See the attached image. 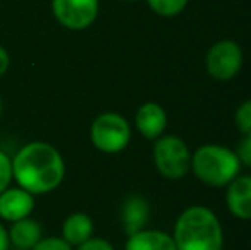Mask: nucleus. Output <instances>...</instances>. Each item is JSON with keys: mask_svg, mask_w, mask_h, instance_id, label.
Masks as SVG:
<instances>
[{"mask_svg": "<svg viewBox=\"0 0 251 250\" xmlns=\"http://www.w3.org/2000/svg\"><path fill=\"white\" fill-rule=\"evenodd\" d=\"M93 220L84 213H75L67 218L63 223V240L69 242L70 245H80L87 238L93 237Z\"/></svg>", "mask_w": 251, "mask_h": 250, "instance_id": "obj_14", "label": "nucleus"}, {"mask_svg": "<svg viewBox=\"0 0 251 250\" xmlns=\"http://www.w3.org/2000/svg\"><path fill=\"white\" fill-rule=\"evenodd\" d=\"M65 165L60 153L47 142H29L12 161V177L29 194H47L63 180Z\"/></svg>", "mask_w": 251, "mask_h": 250, "instance_id": "obj_1", "label": "nucleus"}, {"mask_svg": "<svg viewBox=\"0 0 251 250\" xmlns=\"http://www.w3.org/2000/svg\"><path fill=\"white\" fill-rule=\"evenodd\" d=\"M0 117H2V98H0Z\"/></svg>", "mask_w": 251, "mask_h": 250, "instance_id": "obj_23", "label": "nucleus"}, {"mask_svg": "<svg viewBox=\"0 0 251 250\" xmlns=\"http://www.w3.org/2000/svg\"><path fill=\"white\" fill-rule=\"evenodd\" d=\"M125 2H139V0H125Z\"/></svg>", "mask_w": 251, "mask_h": 250, "instance_id": "obj_24", "label": "nucleus"}, {"mask_svg": "<svg viewBox=\"0 0 251 250\" xmlns=\"http://www.w3.org/2000/svg\"><path fill=\"white\" fill-rule=\"evenodd\" d=\"M152 12L161 17H175L181 14L188 5V0H147Z\"/></svg>", "mask_w": 251, "mask_h": 250, "instance_id": "obj_15", "label": "nucleus"}, {"mask_svg": "<svg viewBox=\"0 0 251 250\" xmlns=\"http://www.w3.org/2000/svg\"><path fill=\"white\" fill-rule=\"evenodd\" d=\"M125 250H178L169 233L161 230H144L130 235Z\"/></svg>", "mask_w": 251, "mask_h": 250, "instance_id": "obj_12", "label": "nucleus"}, {"mask_svg": "<svg viewBox=\"0 0 251 250\" xmlns=\"http://www.w3.org/2000/svg\"><path fill=\"white\" fill-rule=\"evenodd\" d=\"M178 250H222L224 230L219 216L207 206H190L179 213L173 230Z\"/></svg>", "mask_w": 251, "mask_h": 250, "instance_id": "obj_2", "label": "nucleus"}, {"mask_svg": "<svg viewBox=\"0 0 251 250\" xmlns=\"http://www.w3.org/2000/svg\"><path fill=\"white\" fill-rule=\"evenodd\" d=\"M10 180H12V161L5 153L0 151V194L7 190Z\"/></svg>", "mask_w": 251, "mask_h": 250, "instance_id": "obj_17", "label": "nucleus"}, {"mask_svg": "<svg viewBox=\"0 0 251 250\" xmlns=\"http://www.w3.org/2000/svg\"><path fill=\"white\" fill-rule=\"evenodd\" d=\"M132 139V129L123 115L106 111L98 115L91 125V140L102 153L115 154L123 151Z\"/></svg>", "mask_w": 251, "mask_h": 250, "instance_id": "obj_5", "label": "nucleus"}, {"mask_svg": "<svg viewBox=\"0 0 251 250\" xmlns=\"http://www.w3.org/2000/svg\"><path fill=\"white\" fill-rule=\"evenodd\" d=\"M51 12L63 28L82 31L100 14V0H51Z\"/></svg>", "mask_w": 251, "mask_h": 250, "instance_id": "obj_7", "label": "nucleus"}, {"mask_svg": "<svg viewBox=\"0 0 251 250\" xmlns=\"http://www.w3.org/2000/svg\"><path fill=\"white\" fill-rule=\"evenodd\" d=\"M34 207L33 194L24 189H9L0 194V218L7 221H19L31 214Z\"/></svg>", "mask_w": 251, "mask_h": 250, "instance_id": "obj_10", "label": "nucleus"}, {"mask_svg": "<svg viewBox=\"0 0 251 250\" xmlns=\"http://www.w3.org/2000/svg\"><path fill=\"white\" fill-rule=\"evenodd\" d=\"M245 55L243 48L234 40H221L208 48L205 55L207 74L215 81H231L241 72Z\"/></svg>", "mask_w": 251, "mask_h": 250, "instance_id": "obj_6", "label": "nucleus"}, {"mask_svg": "<svg viewBox=\"0 0 251 250\" xmlns=\"http://www.w3.org/2000/svg\"><path fill=\"white\" fill-rule=\"evenodd\" d=\"M152 160L159 175L168 180H181L190 173L192 151L179 136H161L154 140Z\"/></svg>", "mask_w": 251, "mask_h": 250, "instance_id": "obj_4", "label": "nucleus"}, {"mask_svg": "<svg viewBox=\"0 0 251 250\" xmlns=\"http://www.w3.org/2000/svg\"><path fill=\"white\" fill-rule=\"evenodd\" d=\"M234 124L236 129L246 137H251V98L243 101L234 113Z\"/></svg>", "mask_w": 251, "mask_h": 250, "instance_id": "obj_16", "label": "nucleus"}, {"mask_svg": "<svg viewBox=\"0 0 251 250\" xmlns=\"http://www.w3.org/2000/svg\"><path fill=\"white\" fill-rule=\"evenodd\" d=\"M9 63H10V58H9V54L3 47H0V77L7 72L9 69Z\"/></svg>", "mask_w": 251, "mask_h": 250, "instance_id": "obj_21", "label": "nucleus"}, {"mask_svg": "<svg viewBox=\"0 0 251 250\" xmlns=\"http://www.w3.org/2000/svg\"><path fill=\"white\" fill-rule=\"evenodd\" d=\"M135 125L146 139L155 140L164 136L168 127V113L155 101H146L135 113Z\"/></svg>", "mask_w": 251, "mask_h": 250, "instance_id": "obj_9", "label": "nucleus"}, {"mask_svg": "<svg viewBox=\"0 0 251 250\" xmlns=\"http://www.w3.org/2000/svg\"><path fill=\"white\" fill-rule=\"evenodd\" d=\"M234 151L238 154L239 161H241V167L248 168L251 171V137L243 136V139L239 140L238 147Z\"/></svg>", "mask_w": 251, "mask_h": 250, "instance_id": "obj_19", "label": "nucleus"}, {"mask_svg": "<svg viewBox=\"0 0 251 250\" xmlns=\"http://www.w3.org/2000/svg\"><path fill=\"white\" fill-rule=\"evenodd\" d=\"M241 161L231 147L203 144L192 153L190 171L207 187H226L241 173Z\"/></svg>", "mask_w": 251, "mask_h": 250, "instance_id": "obj_3", "label": "nucleus"}, {"mask_svg": "<svg viewBox=\"0 0 251 250\" xmlns=\"http://www.w3.org/2000/svg\"><path fill=\"white\" fill-rule=\"evenodd\" d=\"M226 206L238 220H251V173H239L226 185Z\"/></svg>", "mask_w": 251, "mask_h": 250, "instance_id": "obj_8", "label": "nucleus"}, {"mask_svg": "<svg viewBox=\"0 0 251 250\" xmlns=\"http://www.w3.org/2000/svg\"><path fill=\"white\" fill-rule=\"evenodd\" d=\"M31 250H72V245L65 242L63 238H41Z\"/></svg>", "mask_w": 251, "mask_h": 250, "instance_id": "obj_18", "label": "nucleus"}, {"mask_svg": "<svg viewBox=\"0 0 251 250\" xmlns=\"http://www.w3.org/2000/svg\"><path fill=\"white\" fill-rule=\"evenodd\" d=\"M9 233L5 231V228L0 224V250H9Z\"/></svg>", "mask_w": 251, "mask_h": 250, "instance_id": "obj_22", "label": "nucleus"}, {"mask_svg": "<svg viewBox=\"0 0 251 250\" xmlns=\"http://www.w3.org/2000/svg\"><path fill=\"white\" fill-rule=\"evenodd\" d=\"M41 240V226L38 221L24 218V220L14 221L9 231V242L17 250H31Z\"/></svg>", "mask_w": 251, "mask_h": 250, "instance_id": "obj_13", "label": "nucleus"}, {"mask_svg": "<svg viewBox=\"0 0 251 250\" xmlns=\"http://www.w3.org/2000/svg\"><path fill=\"white\" fill-rule=\"evenodd\" d=\"M77 250H115V247H113L108 240H104V238L91 237V238H87L86 242H82Z\"/></svg>", "mask_w": 251, "mask_h": 250, "instance_id": "obj_20", "label": "nucleus"}, {"mask_svg": "<svg viewBox=\"0 0 251 250\" xmlns=\"http://www.w3.org/2000/svg\"><path fill=\"white\" fill-rule=\"evenodd\" d=\"M149 204L142 195H130L126 197V200L123 202L122 209V223L125 233L133 235L137 231L144 230L146 224L149 223Z\"/></svg>", "mask_w": 251, "mask_h": 250, "instance_id": "obj_11", "label": "nucleus"}]
</instances>
